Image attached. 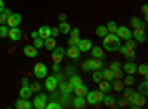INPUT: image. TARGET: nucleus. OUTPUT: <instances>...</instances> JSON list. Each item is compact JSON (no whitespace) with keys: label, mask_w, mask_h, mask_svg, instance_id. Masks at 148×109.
Instances as JSON below:
<instances>
[{"label":"nucleus","mask_w":148,"mask_h":109,"mask_svg":"<svg viewBox=\"0 0 148 109\" xmlns=\"http://www.w3.org/2000/svg\"><path fill=\"white\" fill-rule=\"evenodd\" d=\"M33 96V90L30 89V86H22L19 89V97L22 99H31Z\"/></svg>","instance_id":"17"},{"label":"nucleus","mask_w":148,"mask_h":109,"mask_svg":"<svg viewBox=\"0 0 148 109\" xmlns=\"http://www.w3.org/2000/svg\"><path fill=\"white\" fill-rule=\"evenodd\" d=\"M37 34H39V37L40 39H47V37H51V27H47V25H43L40 27L39 30H37Z\"/></svg>","instance_id":"19"},{"label":"nucleus","mask_w":148,"mask_h":109,"mask_svg":"<svg viewBox=\"0 0 148 109\" xmlns=\"http://www.w3.org/2000/svg\"><path fill=\"white\" fill-rule=\"evenodd\" d=\"M120 64H121V62H119V60H114V62H111V64H110V69H111V71L119 69V68H120Z\"/></svg>","instance_id":"48"},{"label":"nucleus","mask_w":148,"mask_h":109,"mask_svg":"<svg viewBox=\"0 0 148 109\" xmlns=\"http://www.w3.org/2000/svg\"><path fill=\"white\" fill-rule=\"evenodd\" d=\"M16 109H33V102H30V99H18L15 103Z\"/></svg>","instance_id":"14"},{"label":"nucleus","mask_w":148,"mask_h":109,"mask_svg":"<svg viewBox=\"0 0 148 109\" xmlns=\"http://www.w3.org/2000/svg\"><path fill=\"white\" fill-rule=\"evenodd\" d=\"M62 108H64L62 103H59L56 100H52L51 103H46V106H45V109H62Z\"/></svg>","instance_id":"33"},{"label":"nucleus","mask_w":148,"mask_h":109,"mask_svg":"<svg viewBox=\"0 0 148 109\" xmlns=\"http://www.w3.org/2000/svg\"><path fill=\"white\" fill-rule=\"evenodd\" d=\"M89 52H92V58H98V59L104 58V49L99 46H92V49Z\"/></svg>","instance_id":"22"},{"label":"nucleus","mask_w":148,"mask_h":109,"mask_svg":"<svg viewBox=\"0 0 148 109\" xmlns=\"http://www.w3.org/2000/svg\"><path fill=\"white\" fill-rule=\"evenodd\" d=\"M104 40V49L107 52H117L119 50V47L121 44V40L117 37V34H107L105 37H102Z\"/></svg>","instance_id":"1"},{"label":"nucleus","mask_w":148,"mask_h":109,"mask_svg":"<svg viewBox=\"0 0 148 109\" xmlns=\"http://www.w3.org/2000/svg\"><path fill=\"white\" fill-rule=\"evenodd\" d=\"M142 14H144L145 19H147V16H148V6H147V3H145V5H142Z\"/></svg>","instance_id":"50"},{"label":"nucleus","mask_w":148,"mask_h":109,"mask_svg":"<svg viewBox=\"0 0 148 109\" xmlns=\"http://www.w3.org/2000/svg\"><path fill=\"white\" fill-rule=\"evenodd\" d=\"M125 84H126V86H133V84H135V77L132 74H127L126 78H125Z\"/></svg>","instance_id":"42"},{"label":"nucleus","mask_w":148,"mask_h":109,"mask_svg":"<svg viewBox=\"0 0 148 109\" xmlns=\"http://www.w3.org/2000/svg\"><path fill=\"white\" fill-rule=\"evenodd\" d=\"M52 69H53V72H55V74H58V72L61 71V66H59V64H53Z\"/></svg>","instance_id":"51"},{"label":"nucleus","mask_w":148,"mask_h":109,"mask_svg":"<svg viewBox=\"0 0 148 109\" xmlns=\"http://www.w3.org/2000/svg\"><path fill=\"white\" fill-rule=\"evenodd\" d=\"M130 25H132V28H144L145 30V22H142L139 19V16H133L130 19Z\"/></svg>","instance_id":"24"},{"label":"nucleus","mask_w":148,"mask_h":109,"mask_svg":"<svg viewBox=\"0 0 148 109\" xmlns=\"http://www.w3.org/2000/svg\"><path fill=\"white\" fill-rule=\"evenodd\" d=\"M116 34H117V37H119L120 40H129V39H132V31H130L127 27H125V25L117 27Z\"/></svg>","instance_id":"7"},{"label":"nucleus","mask_w":148,"mask_h":109,"mask_svg":"<svg viewBox=\"0 0 148 109\" xmlns=\"http://www.w3.org/2000/svg\"><path fill=\"white\" fill-rule=\"evenodd\" d=\"M136 68H138V65L135 64L133 60H126V64H123V72H125V74L135 75L136 74Z\"/></svg>","instance_id":"10"},{"label":"nucleus","mask_w":148,"mask_h":109,"mask_svg":"<svg viewBox=\"0 0 148 109\" xmlns=\"http://www.w3.org/2000/svg\"><path fill=\"white\" fill-rule=\"evenodd\" d=\"M68 34L71 37H80V28H71Z\"/></svg>","instance_id":"46"},{"label":"nucleus","mask_w":148,"mask_h":109,"mask_svg":"<svg viewBox=\"0 0 148 109\" xmlns=\"http://www.w3.org/2000/svg\"><path fill=\"white\" fill-rule=\"evenodd\" d=\"M82 69H83V72H89V71H90V65H89V59H88V60H84V62L82 64Z\"/></svg>","instance_id":"47"},{"label":"nucleus","mask_w":148,"mask_h":109,"mask_svg":"<svg viewBox=\"0 0 148 109\" xmlns=\"http://www.w3.org/2000/svg\"><path fill=\"white\" fill-rule=\"evenodd\" d=\"M101 80H102V71H101V69H95L93 74H92V81L99 83Z\"/></svg>","instance_id":"37"},{"label":"nucleus","mask_w":148,"mask_h":109,"mask_svg":"<svg viewBox=\"0 0 148 109\" xmlns=\"http://www.w3.org/2000/svg\"><path fill=\"white\" fill-rule=\"evenodd\" d=\"M125 47H127V49H135L136 47V41L129 39V40H125Z\"/></svg>","instance_id":"43"},{"label":"nucleus","mask_w":148,"mask_h":109,"mask_svg":"<svg viewBox=\"0 0 148 109\" xmlns=\"http://www.w3.org/2000/svg\"><path fill=\"white\" fill-rule=\"evenodd\" d=\"M33 72L37 78H45L47 75V66L43 64V62H37L33 68Z\"/></svg>","instance_id":"5"},{"label":"nucleus","mask_w":148,"mask_h":109,"mask_svg":"<svg viewBox=\"0 0 148 109\" xmlns=\"http://www.w3.org/2000/svg\"><path fill=\"white\" fill-rule=\"evenodd\" d=\"M80 41V37H71L70 35V40H68V46H77Z\"/></svg>","instance_id":"45"},{"label":"nucleus","mask_w":148,"mask_h":109,"mask_svg":"<svg viewBox=\"0 0 148 109\" xmlns=\"http://www.w3.org/2000/svg\"><path fill=\"white\" fill-rule=\"evenodd\" d=\"M58 78L56 75H46V80H45V87L47 91H55L58 89Z\"/></svg>","instance_id":"3"},{"label":"nucleus","mask_w":148,"mask_h":109,"mask_svg":"<svg viewBox=\"0 0 148 109\" xmlns=\"http://www.w3.org/2000/svg\"><path fill=\"white\" fill-rule=\"evenodd\" d=\"M102 80H107V81H113L114 77H113V71H111L110 68H105L102 71Z\"/></svg>","instance_id":"30"},{"label":"nucleus","mask_w":148,"mask_h":109,"mask_svg":"<svg viewBox=\"0 0 148 109\" xmlns=\"http://www.w3.org/2000/svg\"><path fill=\"white\" fill-rule=\"evenodd\" d=\"M136 72H139V75H142L144 78H147V75H148V66H147L145 64H141V65L136 68Z\"/></svg>","instance_id":"35"},{"label":"nucleus","mask_w":148,"mask_h":109,"mask_svg":"<svg viewBox=\"0 0 148 109\" xmlns=\"http://www.w3.org/2000/svg\"><path fill=\"white\" fill-rule=\"evenodd\" d=\"M30 86V89L33 90V93H37V91H40V89H42V86L39 83H31V84H28Z\"/></svg>","instance_id":"44"},{"label":"nucleus","mask_w":148,"mask_h":109,"mask_svg":"<svg viewBox=\"0 0 148 109\" xmlns=\"http://www.w3.org/2000/svg\"><path fill=\"white\" fill-rule=\"evenodd\" d=\"M58 18H59V21H61V22H64V21H67V15H65V14H61V15H59Z\"/></svg>","instance_id":"52"},{"label":"nucleus","mask_w":148,"mask_h":109,"mask_svg":"<svg viewBox=\"0 0 148 109\" xmlns=\"http://www.w3.org/2000/svg\"><path fill=\"white\" fill-rule=\"evenodd\" d=\"M22 52H24V55H25L27 58H36L37 55H39V50H37L33 44H27L22 49Z\"/></svg>","instance_id":"15"},{"label":"nucleus","mask_w":148,"mask_h":109,"mask_svg":"<svg viewBox=\"0 0 148 109\" xmlns=\"http://www.w3.org/2000/svg\"><path fill=\"white\" fill-rule=\"evenodd\" d=\"M65 55L73 60H77L80 58V50H79L77 46H68V49L65 50Z\"/></svg>","instance_id":"11"},{"label":"nucleus","mask_w":148,"mask_h":109,"mask_svg":"<svg viewBox=\"0 0 148 109\" xmlns=\"http://www.w3.org/2000/svg\"><path fill=\"white\" fill-rule=\"evenodd\" d=\"M74 93H76V96H86V93L89 91V89L84 86V84H80V86H77V87H74V90H73Z\"/></svg>","instance_id":"26"},{"label":"nucleus","mask_w":148,"mask_h":109,"mask_svg":"<svg viewBox=\"0 0 148 109\" xmlns=\"http://www.w3.org/2000/svg\"><path fill=\"white\" fill-rule=\"evenodd\" d=\"M59 34H61V32H59V28H56V27H55V28H51V35H52V37L56 39Z\"/></svg>","instance_id":"49"},{"label":"nucleus","mask_w":148,"mask_h":109,"mask_svg":"<svg viewBox=\"0 0 148 109\" xmlns=\"http://www.w3.org/2000/svg\"><path fill=\"white\" fill-rule=\"evenodd\" d=\"M65 56V50L62 49V47H55V49L52 50V60L53 64H61V60H62V58Z\"/></svg>","instance_id":"9"},{"label":"nucleus","mask_w":148,"mask_h":109,"mask_svg":"<svg viewBox=\"0 0 148 109\" xmlns=\"http://www.w3.org/2000/svg\"><path fill=\"white\" fill-rule=\"evenodd\" d=\"M104 91L101 90H92V91H88L84 96V99H86V103H89L92 106H96V105H99L104 99Z\"/></svg>","instance_id":"2"},{"label":"nucleus","mask_w":148,"mask_h":109,"mask_svg":"<svg viewBox=\"0 0 148 109\" xmlns=\"http://www.w3.org/2000/svg\"><path fill=\"white\" fill-rule=\"evenodd\" d=\"M77 47H79L80 53H83V52H89V50L92 49V41H90L89 39H80Z\"/></svg>","instance_id":"12"},{"label":"nucleus","mask_w":148,"mask_h":109,"mask_svg":"<svg viewBox=\"0 0 148 109\" xmlns=\"http://www.w3.org/2000/svg\"><path fill=\"white\" fill-rule=\"evenodd\" d=\"M31 39H37V37H39V34H37V31H31Z\"/></svg>","instance_id":"56"},{"label":"nucleus","mask_w":148,"mask_h":109,"mask_svg":"<svg viewBox=\"0 0 148 109\" xmlns=\"http://www.w3.org/2000/svg\"><path fill=\"white\" fill-rule=\"evenodd\" d=\"M21 21H22V16H21L19 14H14V12H12V14L8 16V19H6V25H8L9 28L19 27Z\"/></svg>","instance_id":"6"},{"label":"nucleus","mask_w":148,"mask_h":109,"mask_svg":"<svg viewBox=\"0 0 148 109\" xmlns=\"http://www.w3.org/2000/svg\"><path fill=\"white\" fill-rule=\"evenodd\" d=\"M105 27H107V30H108V32H110V34H116V31H117V27H119V25H117V24H116L114 21H110Z\"/></svg>","instance_id":"36"},{"label":"nucleus","mask_w":148,"mask_h":109,"mask_svg":"<svg viewBox=\"0 0 148 109\" xmlns=\"http://www.w3.org/2000/svg\"><path fill=\"white\" fill-rule=\"evenodd\" d=\"M123 56H125L127 60H133L135 58H136V53H135V49H127V47H126V50H125V53H123Z\"/></svg>","instance_id":"32"},{"label":"nucleus","mask_w":148,"mask_h":109,"mask_svg":"<svg viewBox=\"0 0 148 109\" xmlns=\"http://www.w3.org/2000/svg\"><path fill=\"white\" fill-rule=\"evenodd\" d=\"M73 106L76 109H83L86 106V99L83 96H76V97L73 99Z\"/></svg>","instance_id":"18"},{"label":"nucleus","mask_w":148,"mask_h":109,"mask_svg":"<svg viewBox=\"0 0 148 109\" xmlns=\"http://www.w3.org/2000/svg\"><path fill=\"white\" fill-rule=\"evenodd\" d=\"M67 74H70V75H73V66H70V68H67Z\"/></svg>","instance_id":"57"},{"label":"nucleus","mask_w":148,"mask_h":109,"mask_svg":"<svg viewBox=\"0 0 148 109\" xmlns=\"http://www.w3.org/2000/svg\"><path fill=\"white\" fill-rule=\"evenodd\" d=\"M33 46L36 47L37 50H40L42 47L45 46V40H43V39H40V37H37V39H33Z\"/></svg>","instance_id":"39"},{"label":"nucleus","mask_w":148,"mask_h":109,"mask_svg":"<svg viewBox=\"0 0 148 109\" xmlns=\"http://www.w3.org/2000/svg\"><path fill=\"white\" fill-rule=\"evenodd\" d=\"M10 14H12V10L8 9V7H5L3 12H0V24H6V19H8V16Z\"/></svg>","instance_id":"31"},{"label":"nucleus","mask_w":148,"mask_h":109,"mask_svg":"<svg viewBox=\"0 0 148 109\" xmlns=\"http://www.w3.org/2000/svg\"><path fill=\"white\" fill-rule=\"evenodd\" d=\"M121 91L125 93V99H126V100H127V103H129V100L132 99V96H133V90L130 89V86H127L126 89H123Z\"/></svg>","instance_id":"40"},{"label":"nucleus","mask_w":148,"mask_h":109,"mask_svg":"<svg viewBox=\"0 0 148 109\" xmlns=\"http://www.w3.org/2000/svg\"><path fill=\"white\" fill-rule=\"evenodd\" d=\"M8 37L12 40V41H18L22 39V32L18 27H14V28H10L9 30V34H8Z\"/></svg>","instance_id":"13"},{"label":"nucleus","mask_w":148,"mask_h":109,"mask_svg":"<svg viewBox=\"0 0 148 109\" xmlns=\"http://www.w3.org/2000/svg\"><path fill=\"white\" fill-rule=\"evenodd\" d=\"M108 34V30H107V27L105 25H99V27H96V35L98 37H105V35Z\"/></svg>","instance_id":"34"},{"label":"nucleus","mask_w":148,"mask_h":109,"mask_svg":"<svg viewBox=\"0 0 148 109\" xmlns=\"http://www.w3.org/2000/svg\"><path fill=\"white\" fill-rule=\"evenodd\" d=\"M46 103H47V96L45 93L37 94L33 99V108H36V109H45Z\"/></svg>","instance_id":"4"},{"label":"nucleus","mask_w":148,"mask_h":109,"mask_svg":"<svg viewBox=\"0 0 148 109\" xmlns=\"http://www.w3.org/2000/svg\"><path fill=\"white\" fill-rule=\"evenodd\" d=\"M123 75H125V72H123V69H121V68H119V69H114V71H113V77H114V80H121V78H123Z\"/></svg>","instance_id":"41"},{"label":"nucleus","mask_w":148,"mask_h":109,"mask_svg":"<svg viewBox=\"0 0 148 109\" xmlns=\"http://www.w3.org/2000/svg\"><path fill=\"white\" fill-rule=\"evenodd\" d=\"M58 87H59L61 93H65V94H71L73 90H74V87L71 86V84H70V83H65V81H61V83L58 84Z\"/></svg>","instance_id":"16"},{"label":"nucleus","mask_w":148,"mask_h":109,"mask_svg":"<svg viewBox=\"0 0 148 109\" xmlns=\"http://www.w3.org/2000/svg\"><path fill=\"white\" fill-rule=\"evenodd\" d=\"M9 34V27L5 24H0V39H6Z\"/></svg>","instance_id":"38"},{"label":"nucleus","mask_w":148,"mask_h":109,"mask_svg":"<svg viewBox=\"0 0 148 109\" xmlns=\"http://www.w3.org/2000/svg\"><path fill=\"white\" fill-rule=\"evenodd\" d=\"M68 83L71 84L73 87H77V86H80V84H83V80H82V77H80V75H76V74H73V75L70 77Z\"/></svg>","instance_id":"27"},{"label":"nucleus","mask_w":148,"mask_h":109,"mask_svg":"<svg viewBox=\"0 0 148 109\" xmlns=\"http://www.w3.org/2000/svg\"><path fill=\"white\" fill-rule=\"evenodd\" d=\"M5 7H6V6H5V2H3V0H0V12H3Z\"/></svg>","instance_id":"55"},{"label":"nucleus","mask_w":148,"mask_h":109,"mask_svg":"<svg viewBox=\"0 0 148 109\" xmlns=\"http://www.w3.org/2000/svg\"><path fill=\"white\" fill-rule=\"evenodd\" d=\"M141 89L144 90V93H147V80H145V81L141 84Z\"/></svg>","instance_id":"54"},{"label":"nucleus","mask_w":148,"mask_h":109,"mask_svg":"<svg viewBox=\"0 0 148 109\" xmlns=\"http://www.w3.org/2000/svg\"><path fill=\"white\" fill-rule=\"evenodd\" d=\"M98 84H99V90H101V91H104V93H110V91H111V81L101 80Z\"/></svg>","instance_id":"25"},{"label":"nucleus","mask_w":148,"mask_h":109,"mask_svg":"<svg viewBox=\"0 0 148 109\" xmlns=\"http://www.w3.org/2000/svg\"><path fill=\"white\" fill-rule=\"evenodd\" d=\"M43 47H46L49 52H52L56 47V39L52 37V35H51V37H47V39H45V46Z\"/></svg>","instance_id":"20"},{"label":"nucleus","mask_w":148,"mask_h":109,"mask_svg":"<svg viewBox=\"0 0 148 109\" xmlns=\"http://www.w3.org/2000/svg\"><path fill=\"white\" fill-rule=\"evenodd\" d=\"M132 39H135L136 43H145L147 41V34L144 28H135L132 32Z\"/></svg>","instance_id":"8"},{"label":"nucleus","mask_w":148,"mask_h":109,"mask_svg":"<svg viewBox=\"0 0 148 109\" xmlns=\"http://www.w3.org/2000/svg\"><path fill=\"white\" fill-rule=\"evenodd\" d=\"M123 89H125V83L120 81V80H114V83L111 84V90H114V91H121Z\"/></svg>","instance_id":"28"},{"label":"nucleus","mask_w":148,"mask_h":109,"mask_svg":"<svg viewBox=\"0 0 148 109\" xmlns=\"http://www.w3.org/2000/svg\"><path fill=\"white\" fill-rule=\"evenodd\" d=\"M89 65H90V71H95V69H101V68H102V59L92 58V59H89Z\"/></svg>","instance_id":"23"},{"label":"nucleus","mask_w":148,"mask_h":109,"mask_svg":"<svg viewBox=\"0 0 148 109\" xmlns=\"http://www.w3.org/2000/svg\"><path fill=\"white\" fill-rule=\"evenodd\" d=\"M58 28H59V32H61V34H67V35H68V32H70V30H71V27H70V24H68L67 21H64V22H61Z\"/></svg>","instance_id":"29"},{"label":"nucleus","mask_w":148,"mask_h":109,"mask_svg":"<svg viewBox=\"0 0 148 109\" xmlns=\"http://www.w3.org/2000/svg\"><path fill=\"white\" fill-rule=\"evenodd\" d=\"M101 103H104L108 108H114L116 106V97H114V96H111V94H104V99H102Z\"/></svg>","instance_id":"21"},{"label":"nucleus","mask_w":148,"mask_h":109,"mask_svg":"<svg viewBox=\"0 0 148 109\" xmlns=\"http://www.w3.org/2000/svg\"><path fill=\"white\" fill-rule=\"evenodd\" d=\"M28 84H30L28 78H27V77H24V78H22V86H28Z\"/></svg>","instance_id":"53"}]
</instances>
